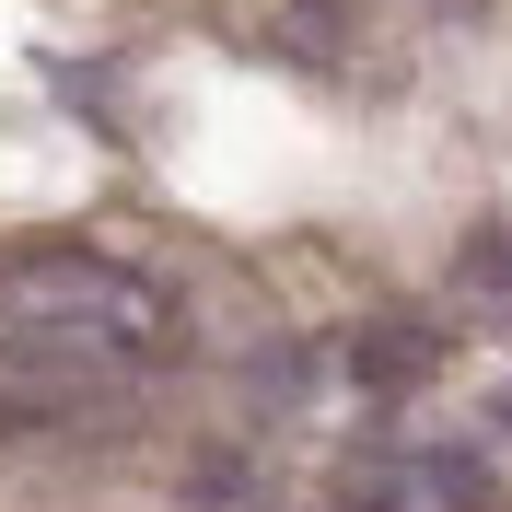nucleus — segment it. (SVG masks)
I'll return each mask as SVG.
<instances>
[{"label": "nucleus", "instance_id": "nucleus-1", "mask_svg": "<svg viewBox=\"0 0 512 512\" xmlns=\"http://www.w3.org/2000/svg\"><path fill=\"white\" fill-rule=\"evenodd\" d=\"M175 373V291L105 245L0 256V431L82 443L140 419Z\"/></svg>", "mask_w": 512, "mask_h": 512}]
</instances>
